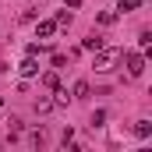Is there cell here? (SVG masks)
<instances>
[{"mask_svg": "<svg viewBox=\"0 0 152 152\" xmlns=\"http://www.w3.org/2000/svg\"><path fill=\"white\" fill-rule=\"evenodd\" d=\"M120 57H124V50H117V46H110V50H96V71H113L117 64H120Z\"/></svg>", "mask_w": 152, "mask_h": 152, "instance_id": "1", "label": "cell"}, {"mask_svg": "<svg viewBox=\"0 0 152 152\" xmlns=\"http://www.w3.org/2000/svg\"><path fill=\"white\" fill-rule=\"evenodd\" d=\"M120 60L127 64V75H131V78H138L142 71H145V57H142V53H124Z\"/></svg>", "mask_w": 152, "mask_h": 152, "instance_id": "2", "label": "cell"}, {"mask_svg": "<svg viewBox=\"0 0 152 152\" xmlns=\"http://www.w3.org/2000/svg\"><path fill=\"white\" fill-rule=\"evenodd\" d=\"M18 71H21V75H25V78L39 75V60H36V57H28V53H25V60H21V67H18Z\"/></svg>", "mask_w": 152, "mask_h": 152, "instance_id": "3", "label": "cell"}, {"mask_svg": "<svg viewBox=\"0 0 152 152\" xmlns=\"http://www.w3.org/2000/svg\"><path fill=\"white\" fill-rule=\"evenodd\" d=\"M53 32H57V21H39L36 25V36L39 39H53Z\"/></svg>", "mask_w": 152, "mask_h": 152, "instance_id": "4", "label": "cell"}, {"mask_svg": "<svg viewBox=\"0 0 152 152\" xmlns=\"http://www.w3.org/2000/svg\"><path fill=\"white\" fill-rule=\"evenodd\" d=\"M81 46L96 53V50H103V39H99V36H85V39H81Z\"/></svg>", "mask_w": 152, "mask_h": 152, "instance_id": "5", "label": "cell"}, {"mask_svg": "<svg viewBox=\"0 0 152 152\" xmlns=\"http://www.w3.org/2000/svg\"><path fill=\"white\" fill-rule=\"evenodd\" d=\"M138 7H142V0H120V4H117V11H120V14H127V11H138Z\"/></svg>", "mask_w": 152, "mask_h": 152, "instance_id": "6", "label": "cell"}, {"mask_svg": "<svg viewBox=\"0 0 152 152\" xmlns=\"http://www.w3.org/2000/svg\"><path fill=\"white\" fill-rule=\"evenodd\" d=\"M134 134H138V138H149V134H152V124H149V120H138V124H134Z\"/></svg>", "mask_w": 152, "mask_h": 152, "instance_id": "7", "label": "cell"}, {"mask_svg": "<svg viewBox=\"0 0 152 152\" xmlns=\"http://www.w3.org/2000/svg\"><path fill=\"white\" fill-rule=\"evenodd\" d=\"M53 21H57V28H67V25H71V11H60Z\"/></svg>", "mask_w": 152, "mask_h": 152, "instance_id": "8", "label": "cell"}, {"mask_svg": "<svg viewBox=\"0 0 152 152\" xmlns=\"http://www.w3.org/2000/svg\"><path fill=\"white\" fill-rule=\"evenodd\" d=\"M42 85H46V88H57V85H60V78H57V71H50V75H42Z\"/></svg>", "mask_w": 152, "mask_h": 152, "instance_id": "9", "label": "cell"}, {"mask_svg": "<svg viewBox=\"0 0 152 152\" xmlns=\"http://www.w3.org/2000/svg\"><path fill=\"white\" fill-rule=\"evenodd\" d=\"M88 96V81H75V99H85Z\"/></svg>", "mask_w": 152, "mask_h": 152, "instance_id": "10", "label": "cell"}, {"mask_svg": "<svg viewBox=\"0 0 152 152\" xmlns=\"http://www.w3.org/2000/svg\"><path fill=\"white\" fill-rule=\"evenodd\" d=\"M53 92H57V99H53V106H67V92H64V88H60V85H57V88H53Z\"/></svg>", "mask_w": 152, "mask_h": 152, "instance_id": "11", "label": "cell"}, {"mask_svg": "<svg viewBox=\"0 0 152 152\" xmlns=\"http://www.w3.org/2000/svg\"><path fill=\"white\" fill-rule=\"evenodd\" d=\"M53 110V99H39L36 103V113H50Z\"/></svg>", "mask_w": 152, "mask_h": 152, "instance_id": "12", "label": "cell"}, {"mask_svg": "<svg viewBox=\"0 0 152 152\" xmlns=\"http://www.w3.org/2000/svg\"><path fill=\"white\" fill-rule=\"evenodd\" d=\"M138 46H142V50H149V46H152V32H149V28L138 36Z\"/></svg>", "mask_w": 152, "mask_h": 152, "instance_id": "13", "label": "cell"}, {"mask_svg": "<svg viewBox=\"0 0 152 152\" xmlns=\"http://www.w3.org/2000/svg\"><path fill=\"white\" fill-rule=\"evenodd\" d=\"M42 50H46V46H39V42H28V50H25V53H28V57H39Z\"/></svg>", "mask_w": 152, "mask_h": 152, "instance_id": "14", "label": "cell"}, {"mask_svg": "<svg viewBox=\"0 0 152 152\" xmlns=\"http://www.w3.org/2000/svg\"><path fill=\"white\" fill-rule=\"evenodd\" d=\"M103 120H106V113H103V110H96V113H92V127H103Z\"/></svg>", "mask_w": 152, "mask_h": 152, "instance_id": "15", "label": "cell"}, {"mask_svg": "<svg viewBox=\"0 0 152 152\" xmlns=\"http://www.w3.org/2000/svg\"><path fill=\"white\" fill-rule=\"evenodd\" d=\"M64 4H67V7H81V0H64Z\"/></svg>", "mask_w": 152, "mask_h": 152, "instance_id": "16", "label": "cell"}, {"mask_svg": "<svg viewBox=\"0 0 152 152\" xmlns=\"http://www.w3.org/2000/svg\"><path fill=\"white\" fill-rule=\"evenodd\" d=\"M0 110H4V99H0Z\"/></svg>", "mask_w": 152, "mask_h": 152, "instance_id": "17", "label": "cell"}]
</instances>
